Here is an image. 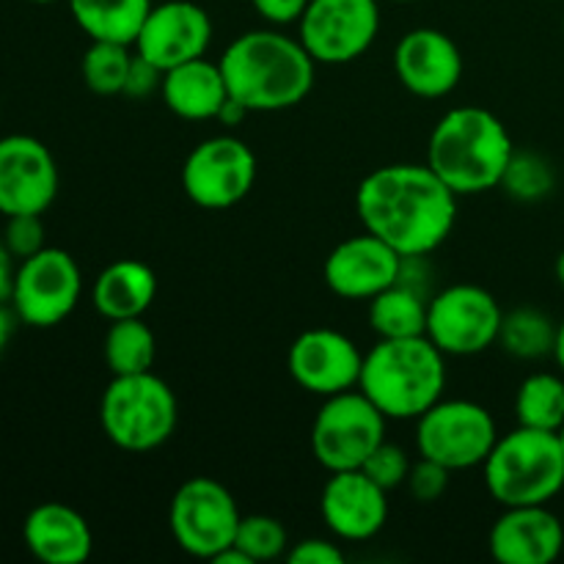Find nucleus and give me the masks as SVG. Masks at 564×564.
I'll list each match as a JSON object with an SVG mask.
<instances>
[{"label":"nucleus","instance_id":"obj_21","mask_svg":"<svg viewBox=\"0 0 564 564\" xmlns=\"http://www.w3.org/2000/svg\"><path fill=\"white\" fill-rule=\"evenodd\" d=\"M22 540L44 564H83L94 551V534L86 518L58 501H47L28 512Z\"/></svg>","mask_w":564,"mask_h":564},{"label":"nucleus","instance_id":"obj_7","mask_svg":"<svg viewBox=\"0 0 564 564\" xmlns=\"http://www.w3.org/2000/svg\"><path fill=\"white\" fill-rule=\"evenodd\" d=\"M386 422L361 389L325 397L312 424L314 460L328 474L356 471L386 441Z\"/></svg>","mask_w":564,"mask_h":564},{"label":"nucleus","instance_id":"obj_1","mask_svg":"<svg viewBox=\"0 0 564 564\" xmlns=\"http://www.w3.org/2000/svg\"><path fill=\"white\" fill-rule=\"evenodd\" d=\"M457 193L427 163L375 169L356 191L364 231L389 242L402 257H430L457 220Z\"/></svg>","mask_w":564,"mask_h":564},{"label":"nucleus","instance_id":"obj_30","mask_svg":"<svg viewBox=\"0 0 564 564\" xmlns=\"http://www.w3.org/2000/svg\"><path fill=\"white\" fill-rule=\"evenodd\" d=\"M554 185L556 174L543 154L516 152L499 187H505L507 196L518 198V202H540L554 191Z\"/></svg>","mask_w":564,"mask_h":564},{"label":"nucleus","instance_id":"obj_13","mask_svg":"<svg viewBox=\"0 0 564 564\" xmlns=\"http://www.w3.org/2000/svg\"><path fill=\"white\" fill-rule=\"evenodd\" d=\"M257 182V154L235 135H215L198 143L182 165V191L202 209L240 204Z\"/></svg>","mask_w":564,"mask_h":564},{"label":"nucleus","instance_id":"obj_4","mask_svg":"<svg viewBox=\"0 0 564 564\" xmlns=\"http://www.w3.org/2000/svg\"><path fill=\"white\" fill-rule=\"evenodd\" d=\"M358 389L380 408L386 419L408 422L444 400V352L427 336L411 339H378L364 356Z\"/></svg>","mask_w":564,"mask_h":564},{"label":"nucleus","instance_id":"obj_18","mask_svg":"<svg viewBox=\"0 0 564 564\" xmlns=\"http://www.w3.org/2000/svg\"><path fill=\"white\" fill-rule=\"evenodd\" d=\"M319 516L334 538L364 543L378 538L389 521V490L380 488L361 468L336 471L319 496Z\"/></svg>","mask_w":564,"mask_h":564},{"label":"nucleus","instance_id":"obj_38","mask_svg":"<svg viewBox=\"0 0 564 564\" xmlns=\"http://www.w3.org/2000/svg\"><path fill=\"white\" fill-rule=\"evenodd\" d=\"M17 259L14 253L6 248V242L0 240V303H11V292H14V279H17Z\"/></svg>","mask_w":564,"mask_h":564},{"label":"nucleus","instance_id":"obj_31","mask_svg":"<svg viewBox=\"0 0 564 564\" xmlns=\"http://www.w3.org/2000/svg\"><path fill=\"white\" fill-rule=\"evenodd\" d=\"M235 545L253 564L273 562L290 551V534H286L284 523L273 516H242Z\"/></svg>","mask_w":564,"mask_h":564},{"label":"nucleus","instance_id":"obj_28","mask_svg":"<svg viewBox=\"0 0 564 564\" xmlns=\"http://www.w3.org/2000/svg\"><path fill=\"white\" fill-rule=\"evenodd\" d=\"M516 419L521 427L560 433L564 424V375H529L516 394Z\"/></svg>","mask_w":564,"mask_h":564},{"label":"nucleus","instance_id":"obj_29","mask_svg":"<svg viewBox=\"0 0 564 564\" xmlns=\"http://www.w3.org/2000/svg\"><path fill=\"white\" fill-rule=\"evenodd\" d=\"M130 47L132 44L121 42H91L80 64L83 83L99 97L124 94L127 75H130L132 58H135Z\"/></svg>","mask_w":564,"mask_h":564},{"label":"nucleus","instance_id":"obj_34","mask_svg":"<svg viewBox=\"0 0 564 564\" xmlns=\"http://www.w3.org/2000/svg\"><path fill=\"white\" fill-rule=\"evenodd\" d=\"M449 468H444L441 463L427 460V457H419L411 466V474L405 479V488L419 505H433L449 488Z\"/></svg>","mask_w":564,"mask_h":564},{"label":"nucleus","instance_id":"obj_32","mask_svg":"<svg viewBox=\"0 0 564 564\" xmlns=\"http://www.w3.org/2000/svg\"><path fill=\"white\" fill-rule=\"evenodd\" d=\"M411 466L413 460L408 457V452L402 449V446L383 441V444L369 455V460L364 463L361 471L367 474V477H372L383 490H394V488H405V479L408 474H411Z\"/></svg>","mask_w":564,"mask_h":564},{"label":"nucleus","instance_id":"obj_10","mask_svg":"<svg viewBox=\"0 0 564 564\" xmlns=\"http://www.w3.org/2000/svg\"><path fill=\"white\" fill-rule=\"evenodd\" d=\"M499 301L477 284H452L435 292L427 306V336L444 356H479L499 341Z\"/></svg>","mask_w":564,"mask_h":564},{"label":"nucleus","instance_id":"obj_33","mask_svg":"<svg viewBox=\"0 0 564 564\" xmlns=\"http://www.w3.org/2000/svg\"><path fill=\"white\" fill-rule=\"evenodd\" d=\"M3 242L17 262L33 257L44 248L42 215H9L3 229Z\"/></svg>","mask_w":564,"mask_h":564},{"label":"nucleus","instance_id":"obj_8","mask_svg":"<svg viewBox=\"0 0 564 564\" xmlns=\"http://www.w3.org/2000/svg\"><path fill=\"white\" fill-rule=\"evenodd\" d=\"M496 441V419L488 408L471 400H438L416 419L419 455L449 471L482 466Z\"/></svg>","mask_w":564,"mask_h":564},{"label":"nucleus","instance_id":"obj_24","mask_svg":"<svg viewBox=\"0 0 564 564\" xmlns=\"http://www.w3.org/2000/svg\"><path fill=\"white\" fill-rule=\"evenodd\" d=\"M152 6V0H69L77 28L91 42L121 44H135Z\"/></svg>","mask_w":564,"mask_h":564},{"label":"nucleus","instance_id":"obj_35","mask_svg":"<svg viewBox=\"0 0 564 564\" xmlns=\"http://www.w3.org/2000/svg\"><path fill=\"white\" fill-rule=\"evenodd\" d=\"M345 560V551L323 538L301 540V543L286 551V562L290 564H341Z\"/></svg>","mask_w":564,"mask_h":564},{"label":"nucleus","instance_id":"obj_6","mask_svg":"<svg viewBox=\"0 0 564 564\" xmlns=\"http://www.w3.org/2000/svg\"><path fill=\"white\" fill-rule=\"evenodd\" d=\"M180 422L174 389L149 369L138 375H113L99 402V424L116 449L147 455L160 449Z\"/></svg>","mask_w":564,"mask_h":564},{"label":"nucleus","instance_id":"obj_41","mask_svg":"<svg viewBox=\"0 0 564 564\" xmlns=\"http://www.w3.org/2000/svg\"><path fill=\"white\" fill-rule=\"evenodd\" d=\"M554 358L560 364V372L564 375V319L560 323V330H556V347H554Z\"/></svg>","mask_w":564,"mask_h":564},{"label":"nucleus","instance_id":"obj_26","mask_svg":"<svg viewBox=\"0 0 564 564\" xmlns=\"http://www.w3.org/2000/svg\"><path fill=\"white\" fill-rule=\"evenodd\" d=\"M556 330H560V323H554L549 314L534 306H521L505 314L496 345L505 347L512 358L538 361V358L554 356Z\"/></svg>","mask_w":564,"mask_h":564},{"label":"nucleus","instance_id":"obj_17","mask_svg":"<svg viewBox=\"0 0 564 564\" xmlns=\"http://www.w3.org/2000/svg\"><path fill=\"white\" fill-rule=\"evenodd\" d=\"M402 253H397L380 237H347L325 259V284L345 301H372L383 290L400 281Z\"/></svg>","mask_w":564,"mask_h":564},{"label":"nucleus","instance_id":"obj_16","mask_svg":"<svg viewBox=\"0 0 564 564\" xmlns=\"http://www.w3.org/2000/svg\"><path fill=\"white\" fill-rule=\"evenodd\" d=\"M286 367L303 391L325 400L358 389L364 356L356 341L341 330L312 328L292 341Z\"/></svg>","mask_w":564,"mask_h":564},{"label":"nucleus","instance_id":"obj_27","mask_svg":"<svg viewBox=\"0 0 564 564\" xmlns=\"http://www.w3.org/2000/svg\"><path fill=\"white\" fill-rule=\"evenodd\" d=\"M102 352L113 375L149 372L158 356V339L141 317L113 319L105 334Z\"/></svg>","mask_w":564,"mask_h":564},{"label":"nucleus","instance_id":"obj_39","mask_svg":"<svg viewBox=\"0 0 564 564\" xmlns=\"http://www.w3.org/2000/svg\"><path fill=\"white\" fill-rule=\"evenodd\" d=\"M251 113V110L248 108H242L240 102H237V99H226V105L224 108H220V113H218V121L220 124H226V127H237L240 124L242 119H246V116Z\"/></svg>","mask_w":564,"mask_h":564},{"label":"nucleus","instance_id":"obj_12","mask_svg":"<svg viewBox=\"0 0 564 564\" xmlns=\"http://www.w3.org/2000/svg\"><path fill=\"white\" fill-rule=\"evenodd\" d=\"M301 42L317 64L345 66L361 58L380 33L378 0H308Z\"/></svg>","mask_w":564,"mask_h":564},{"label":"nucleus","instance_id":"obj_20","mask_svg":"<svg viewBox=\"0 0 564 564\" xmlns=\"http://www.w3.org/2000/svg\"><path fill=\"white\" fill-rule=\"evenodd\" d=\"M499 564H551L564 551V521L549 505L505 507L488 538Z\"/></svg>","mask_w":564,"mask_h":564},{"label":"nucleus","instance_id":"obj_14","mask_svg":"<svg viewBox=\"0 0 564 564\" xmlns=\"http://www.w3.org/2000/svg\"><path fill=\"white\" fill-rule=\"evenodd\" d=\"M213 42V20L193 0H165L152 6L135 36V53L169 72L187 61L204 58Z\"/></svg>","mask_w":564,"mask_h":564},{"label":"nucleus","instance_id":"obj_23","mask_svg":"<svg viewBox=\"0 0 564 564\" xmlns=\"http://www.w3.org/2000/svg\"><path fill=\"white\" fill-rule=\"evenodd\" d=\"M158 297V275L147 262L119 259L97 275L91 303L105 319L143 317Z\"/></svg>","mask_w":564,"mask_h":564},{"label":"nucleus","instance_id":"obj_25","mask_svg":"<svg viewBox=\"0 0 564 564\" xmlns=\"http://www.w3.org/2000/svg\"><path fill=\"white\" fill-rule=\"evenodd\" d=\"M427 306L430 295L397 281V284H391L389 290H383L369 301V328L378 334V339L424 336V330H427Z\"/></svg>","mask_w":564,"mask_h":564},{"label":"nucleus","instance_id":"obj_22","mask_svg":"<svg viewBox=\"0 0 564 564\" xmlns=\"http://www.w3.org/2000/svg\"><path fill=\"white\" fill-rule=\"evenodd\" d=\"M160 97H163L165 108L180 119L207 121L218 119L220 108L229 99V88H226L220 64L196 58L163 72Z\"/></svg>","mask_w":564,"mask_h":564},{"label":"nucleus","instance_id":"obj_3","mask_svg":"<svg viewBox=\"0 0 564 564\" xmlns=\"http://www.w3.org/2000/svg\"><path fill=\"white\" fill-rule=\"evenodd\" d=\"M516 147L499 116L460 105L441 116L427 141V165L457 193L479 196L501 185Z\"/></svg>","mask_w":564,"mask_h":564},{"label":"nucleus","instance_id":"obj_36","mask_svg":"<svg viewBox=\"0 0 564 564\" xmlns=\"http://www.w3.org/2000/svg\"><path fill=\"white\" fill-rule=\"evenodd\" d=\"M163 86V69H158L154 64H149L147 58L135 53L130 66V75H127V86H124V97L132 99H147L149 94L160 91Z\"/></svg>","mask_w":564,"mask_h":564},{"label":"nucleus","instance_id":"obj_43","mask_svg":"<svg viewBox=\"0 0 564 564\" xmlns=\"http://www.w3.org/2000/svg\"><path fill=\"white\" fill-rule=\"evenodd\" d=\"M556 435H560V444H562V452H564V424H562L560 433H556Z\"/></svg>","mask_w":564,"mask_h":564},{"label":"nucleus","instance_id":"obj_46","mask_svg":"<svg viewBox=\"0 0 564 564\" xmlns=\"http://www.w3.org/2000/svg\"><path fill=\"white\" fill-rule=\"evenodd\" d=\"M562 28H564V20H562Z\"/></svg>","mask_w":564,"mask_h":564},{"label":"nucleus","instance_id":"obj_42","mask_svg":"<svg viewBox=\"0 0 564 564\" xmlns=\"http://www.w3.org/2000/svg\"><path fill=\"white\" fill-rule=\"evenodd\" d=\"M556 281H560V286L564 290V251L556 257Z\"/></svg>","mask_w":564,"mask_h":564},{"label":"nucleus","instance_id":"obj_5","mask_svg":"<svg viewBox=\"0 0 564 564\" xmlns=\"http://www.w3.org/2000/svg\"><path fill=\"white\" fill-rule=\"evenodd\" d=\"M485 488L501 507L549 505L564 490V452L560 435L521 427L496 441L482 463Z\"/></svg>","mask_w":564,"mask_h":564},{"label":"nucleus","instance_id":"obj_11","mask_svg":"<svg viewBox=\"0 0 564 564\" xmlns=\"http://www.w3.org/2000/svg\"><path fill=\"white\" fill-rule=\"evenodd\" d=\"M83 275L75 257L64 248H47L22 259L17 268L11 306L20 323L31 328H55L75 312Z\"/></svg>","mask_w":564,"mask_h":564},{"label":"nucleus","instance_id":"obj_9","mask_svg":"<svg viewBox=\"0 0 564 564\" xmlns=\"http://www.w3.org/2000/svg\"><path fill=\"white\" fill-rule=\"evenodd\" d=\"M240 518V507L229 488L218 479L193 477L182 482L171 499L169 527L174 543L185 554L213 562L220 551L235 545Z\"/></svg>","mask_w":564,"mask_h":564},{"label":"nucleus","instance_id":"obj_45","mask_svg":"<svg viewBox=\"0 0 564 564\" xmlns=\"http://www.w3.org/2000/svg\"><path fill=\"white\" fill-rule=\"evenodd\" d=\"M391 3H411V0H391Z\"/></svg>","mask_w":564,"mask_h":564},{"label":"nucleus","instance_id":"obj_19","mask_svg":"<svg viewBox=\"0 0 564 564\" xmlns=\"http://www.w3.org/2000/svg\"><path fill=\"white\" fill-rule=\"evenodd\" d=\"M394 69L402 86L422 99H441L463 77V53L438 28H413L397 42Z\"/></svg>","mask_w":564,"mask_h":564},{"label":"nucleus","instance_id":"obj_15","mask_svg":"<svg viewBox=\"0 0 564 564\" xmlns=\"http://www.w3.org/2000/svg\"><path fill=\"white\" fill-rule=\"evenodd\" d=\"M58 196V165L39 138H0V213L42 215Z\"/></svg>","mask_w":564,"mask_h":564},{"label":"nucleus","instance_id":"obj_37","mask_svg":"<svg viewBox=\"0 0 564 564\" xmlns=\"http://www.w3.org/2000/svg\"><path fill=\"white\" fill-rule=\"evenodd\" d=\"M251 6L270 25H292V22H301L308 0H251Z\"/></svg>","mask_w":564,"mask_h":564},{"label":"nucleus","instance_id":"obj_44","mask_svg":"<svg viewBox=\"0 0 564 564\" xmlns=\"http://www.w3.org/2000/svg\"><path fill=\"white\" fill-rule=\"evenodd\" d=\"M31 3H42L44 6V3H58V0H31Z\"/></svg>","mask_w":564,"mask_h":564},{"label":"nucleus","instance_id":"obj_2","mask_svg":"<svg viewBox=\"0 0 564 564\" xmlns=\"http://www.w3.org/2000/svg\"><path fill=\"white\" fill-rule=\"evenodd\" d=\"M229 97L251 113H273L301 105L314 88L317 61L301 39L281 31H248L220 55Z\"/></svg>","mask_w":564,"mask_h":564},{"label":"nucleus","instance_id":"obj_40","mask_svg":"<svg viewBox=\"0 0 564 564\" xmlns=\"http://www.w3.org/2000/svg\"><path fill=\"white\" fill-rule=\"evenodd\" d=\"M11 330H14V319H11V314H9V308H6V303H0V356H3V350H6V347H9Z\"/></svg>","mask_w":564,"mask_h":564}]
</instances>
